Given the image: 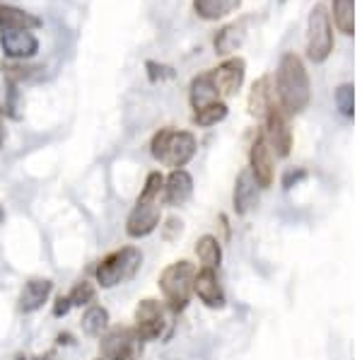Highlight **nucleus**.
<instances>
[{
    "mask_svg": "<svg viewBox=\"0 0 362 360\" xmlns=\"http://www.w3.org/2000/svg\"><path fill=\"white\" fill-rule=\"evenodd\" d=\"M334 22L346 37L355 34V0H334Z\"/></svg>",
    "mask_w": 362,
    "mask_h": 360,
    "instance_id": "5701e85b",
    "label": "nucleus"
},
{
    "mask_svg": "<svg viewBox=\"0 0 362 360\" xmlns=\"http://www.w3.org/2000/svg\"><path fill=\"white\" fill-rule=\"evenodd\" d=\"M162 189H165V177H162V172H150L148 179H145V187L138 196V201H160Z\"/></svg>",
    "mask_w": 362,
    "mask_h": 360,
    "instance_id": "c85d7f7f",
    "label": "nucleus"
},
{
    "mask_svg": "<svg viewBox=\"0 0 362 360\" xmlns=\"http://www.w3.org/2000/svg\"><path fill=\"white\" fill-rule=\"evenodd\" d=\"M54 358H56V353L49 351V353H42V356H34V358H27V360H54Z\"/></svg>",
    "mask_w": 362,
    "mask_h": 360,
    "instance_id": "c9c22d12",
    "label": "nucleus"
},
{
    "mask_svg": "<svg viewBox=\"0 0 362 360\" xmlns=\"http://www.w3.org/2000/svg\"><path fill=\"white\" fill-rule=\"evenodd\" d=\"M70 310H73V305H70L68 295H58L56 303H54V307H51V312H54V317H66Z\"/></svg>",
    "mask_w": 362,
    "mask_h": 360,
    "instance_id": "2f4dec72",
    "label": "nucleus"
},
{
    "mask_svg": "<svg viewBox=\"0 0 362 360\" xmlns=\"http://www.w3.org/2000/svg\"><path fill=\"white\" fill-rule=\"evenodd\" d=\"M162 220V206L160 201H136L131 216L126 220V235L133 240L148 237L160 228Z\"/></svg>",
    "mask_w": 362,
    "mask_h": 360,
    "instance_id": "6e6552de",
    "label": "nucleus"
},
{
    "mask_svg": "<svg viewBox=\"0 0 362 360\" xmlns=\"http://www.w3.org/2000/svg\"><path fill=\"white\" fill-rule=\"evenodd\" d=\"M99 360H102V358H99Z\"/></svg>",
    "mask_w": 362,
    "mask_h": 360,
    "instance_id": "ea45409f",
    "label": "nucleus"
},
{
    "mask_svg": "<svg viewBox=\"0 0 362 360\" xmlns=\"http://www.w3.org/2000/svg\"><path fill=\"white\" fill-rule=\"evenodd\" d=\"M247 25H249V20H239L220 29V32L215 34V54L218 56L235 54L239 46H242L244 37H247Z\"/></svg>",
    "mask_w": 362,
    "mask_h": 360,
    "instance_id": "a211bd4d",
    "label": "nucleus"
},
{
    "mask_svg": "<svg viewBox=\"0 0 362 360\" xmlns=\"http://www.w3.org/2000/svg\"><path fill=\"white\" fill-rule=\"evenodd\" d=\"M189 102L191 107L196 109H203L208 107V104L213 102H220V92L218 87L213 83V75L210 73H203V75H196L194 80H191V87H189Z\"/></svg>",
    "mask_w": 362,
    "mask_h": 360,
    "instance_id": "6ab92c4d",
    "label": "nucleus"
},
{
    "mask_svg": "<svg viewBox=\"0 0 362 360\" xmlns=\"http://www.w3.org/2000/svg\"><path fill=\"white\" fill-rule=\"evenodd\" d=\"M334 51V27L326 5H314L307 22V56L314 63H324Z\"/></svg>",
    "mask_w": 362,
    "mask_h": 360,
    "instance_id": "39448f33",
    "label": "nucleus"
},
{
    "mask_svg": "<svg viewBox=\"0 0 362 360\" xmlns=\"http://www.w3.org/2000/svg\"><path fill=\"white\" fill-rule=\"evenodd\" d=\"M213 75V83L218 87L220 97H232L239 92V87L244 85V75H247V61L239 56L227 58L225 63H220L215 71H210Z\"/></svg>",
    "mask_w": 362,
    "mask_h": 360,
    "instance_id": "9d476101",
    "label": "nucleus"
},
{
    "mask_svg": "<svg viewBox=\"0 0 362 360\" xmlns=\"http://www.w3.org/2000/svg\"><path fill=\"white\" fill-rule=\"evenodd\" d=\"M334 100H336L338 112H341L343 116H348V119H353V114H355V87H353V83L338 85Z\"/></svg>",
    "mask_w": 362,
    "mask_h": 360,
    "instance_id": "bb28decb",
    "label": "nucleus"
},
{
    "mask_svg": "<svg viewBox=\"0 0 362 360\" xmlns=\"http://www.w3.org/2000/svg\"><path fill=\"white\" fill-rule=\"evenodd\" d=\"M242 3L244 0H194V10L201 20L215 22V20H223V17L232 15Z\"/></svg>",
    "mask_w": 362,
    "mask_h": 360,
    "instance_id": "aec40b11",
    "label": "nucleus"
},
{
    "mask_svg": "<svg viewBox=\"0 0 362 360\" xmlns=\"http://www.w3.org/2000/svg\"><path fill=\"white\" fill-rule=\"evenodd\" d=\"M271 104L273 100H271V90H268V78L256 80L249 95V112L254 116H266Z\"/></svg>",
    "mask_w": 362,
    "mask_h": 360,
    "instance_id": "b1692460",
    "label": "nucleus"
},
{
    "mask_svg": "<svg viewBox=\"0 0 362 360\" xmlns=\"http://www.w3.org/2000/svg\"><path fill=\"white\" fill-rule=\"evenodd\" d=\"M256 203H259V184L251 177L249 170L239 172L237 184H235V211L239 216H247Z\"/></svg>",
    "mask_w": 362,
    "mask_h": 360,
    "instance_id": "f3484780",
    "label": "nucleus"
},
{
    "mask_svg": "<svg viewBox=\"0 0 362 360\" xmlns=\"http://www.w3.org/2000/svg\"><path fill=\"white\" fill-rule=\"evenodd\" d=\"M3 218H5V213H3V208H0V223H3Z\"/></svg>",
    "mask_w": 362,
    "mask_h": 360,
    "instance_id": "58836bf2",
    "label": "nucleus"
},
{
    "mask_svg": "<svg viewBox=\"0 0 362 360\" xmlns=\"http://www.w3.org/2000/svg\"><path fill=\"white\" fill-rule=\"evenodd\" d=\"M264 136L271 150H276L278 158H288L293 150V129H290L288 114L280 109V104H271L266 112V129Z\"/></svg>",
    "mask_w": 362,
    "mask_h": 360,
    "instance_id": "423d86ee",
    "label": "nucleus"
},
{
    "mask_svg": "<svg viewBox=\"0 0 362 360\" xmlns=\"http://www.w3.org/2000/svg\"><path fill=\"white\" fill-rule=\"evenodd\" d=\"M196 136L191 131H174V129H160L150 141V153L157 162L172 170L186 167L196 155Z\"/></svg>",
    "mask_w": 362,
    "mask_h": 360,
    "instance_id": "f03ea898",
    "label": "nucleus"
},
{
    "mask_svg": "<svg viewBox=\"0 0 362 360\" xmlns=\"http://www.w3.org/2000/svg\"><path fill=\"white\" fill-rule=\"evenodd\" d=\"M136 339L155 341L165 332V307L160 300H140L136 307Z\"/></svg>",
    "mask_w": 362,
    "mask_h": 360,
    "instance_id": "0eeeda50",
    "label": "nucleus"
},
{
    "mask_svg": "<svg viewBox=\"0 0 362 360\" xmlns=\"http://www.w3.org/2000/svg\"><path fill=\"white\" fill-rule=\"evenodd\" d=\"M95 295H97V288L92 286L90 281H80L70 288L68 300L73 307H90L92 303H95Z\"/></svg>",
    "mask_w": 362,
    "mask_h": 360,
    "instance_id": "a878e982",
    "label": "nucleus"
},
{
    "mask_svg": "<svg viewBox=\"0 0 362 360\" xmlns=\"http://www.w3.org/2000/svg\"><path fill=\"white\" fill-rule=\"evenodd\" d=\"M145 71H148L150 83H160V80L174 78V68L165 66V63H157V61H148V63H145Z\"/></svg>",
    "mask_w": 362,
    "mask_h": 360,
    "instance_id": "c756f323",
    "label": "nucleus"
},
{
    "mask_svg": "<svg viewBox=\"0 0 362 360\" xmlns=\"http://www.w3.org/2000/svg\"><path fill=\"white\" fill-rule=\"evenodd\" d=\"M136 341V332L131 327H112L102 334L99 356H102V360H128Z\"/></svg>",
    "mask_w": 362,
    "mask_h": 360,
    "instance_id": "1a4fd4ad",
    "label": "nucleus"
},
{
    "mask_svg": "<svg viewBox=\"0 0 362 360\" xmlns=\"http://www.w3.org/2000/svg\"><path fill=\"white\" fill-rule=\"evenodd\" d=\"M8 85V102H5L3 112L13 119H20V85L15 83H5Z\"/></svg>",
    "mask_w": 362,
    "mask_h": 360,
    "instance_id": "7c9ffc66",
    "label": "nucleus"
},
{
    "mask_svg": "<svg viewBox=\"0 0 362 360\" xmlns=\"http://www.w3.org/2000/svg\"><path fill=\"white\" fill-rule=\"evenodd\" d=\"M3 119H5V112H3V104H0V148H3V141H5V126H3Z\"/></svg>",
    "mask_w": 362,
    "mask_h": 360,
    "instance_id": "f704fd0d",
    "label": "nucleus"
},
{
    "mask_svg": "<svg viewBox=\"0 0 362 360\" xmlns=\"http://www.w3.org/2000/svg\"><path fill=\"white\" fill-rule=\"evenodd\" d=\"M42 25V17H37L34 13H27L17 5L0 3V29L3 32H32V29H39Z\"/></svg>",
    "mask_w": 362,
    "mask_h": 360,
    "instance_id": "2eb2a0df",
    "label": "nucleus"
},
{
    "mask_svg": "<svg viewBox=\"0 0 362 360\" xmlns=\"http://www.w3.org/2000/svg\"><path fill=\"white\" fill-rule=\"evenodd\" d=\"M58 344H73V336H70V334H58Z\"/></svg>",
    "mask_w": 362,
    "mask_h": 360,
    "instance_id": "e433bc0d",
    "label": "nucleus"
},
{
    "mask_svg": "<svg viewBox=\"0 0 362 360\" xmlns=\"http://www.w3.org/2000/svg\"><path fill=\"white\" fill-rule=\"evenodd\" d=\"M80 324H83V332L87 336H102L109 329V310L102 305H90Z\"/></svg>",
    "mask_w": 362,
    "mask_h": 360,
    "instance_id": "4be33fe9",
    "label": "nucleus"
},
{
    "mask_svg": "<svg viewBox=\"0 0 362 360\" xmlns=\"http://www.w3.org/2000/svg\"><path fill=\"white\" fill-rule=\"evenodd\" d=\"M140 264H143V254L138 247H124L116 249L109 257H104L99 261L95 276H97V286L99 288H116L121 286L128 278H133L138 274Z\"/></svg>",
    "mask_w": 362,
    "mask_h": 360,
    "instance_id": "20e7f679",
    "label": "nucleus"
},
{
    "mask_svg": "<svg viewBox=\"0 0 362 360\" xmlns=\"http://www.w3.org/2000/svg\"><path fill=\"white\" fill-rule=\"evenodd\" d=\"M227 112H230V109H227L225 102H213V104H208V107L198 109L194 114V124L201 126V129H208V126H215V124H220V121H225Z\"/></svg>",
    "mask_w": 362,
    "mask_h": 360,
    "instance_id": "393cba45",
    "label": "nucleus"
},
{
    "mask_svg": "<svg viewBox=\"0 0 362 360\" xmlns=\"http://www.w3.org/2000/svg\"><path fill=\"white\" fill-rule=\"evenodd\" d=\"M181 225H184V223H181L179 218H169L167 220V228L172 232H179V235H181ZM172 232H165V240H172Z\"/></svg>",
    "mask_w": 362,
    "mask_h": 360,
    "instance_id": "72a5a7b5",
    "label": "nucleus"
},
{
    "mask_svg": "<svg viewBox=\"0 0 362 360\" xmlns=\"http://www.w3.org/2000/svg\"><path fill=\"white\" fill-rule=\"evenodd\" d=\"M194 194V179L186 170H172L169 177H165V189H162V199L167 206H184Z\"/></svg>",
    "mask_w": 362,
    "mask_h": 360,
    "instance_id": "4468645a",
    "label": "nucleus"
},
{
    "mask_svg": "<svg viewBox=\"0 0 362 360\" xmlns=\"http://www.w3.org/2000/svg\"><path fill=\"white\" fill-rule=\"evenodd\" d=\"M196 254L201 259L203 269H218L220 261H223V247H220L218 237L213 235H203L201 240L196 242Z\"/></svg>",
    "mask_w": 362,
    "mask_h": 360,
    "instance_id": "412c9836",
    "label": "nucleus"
},
{
    "mask_svg": "<svg viewBox=\"0 0 362 360\" xmlns=\"http://www.w3.org/2000/svg\"><path fill=\"white\" fill-rule=\"evenodd\" d=\"M13 360H27V356H22V353H20V356H15Z\"/></svg>",
    "mask_w": 362,
    "mask_h": 360,
    "instance_id": "4c0bfd02",
    "label": "nucleus"
},
{
    "mask_svg": "<svg viewBox=\"0 0 362 360\" xmlns=\"http://www.w3.org/2000/svg\"><path fill=\"white\" fill-rule=\"evenodd\" d=\"M0 49L10 61H27L39 54V39L34 37V32H3Z\"/></svg>",
    "mask_w": 362,
    "mask_h": 360,
    "instance_id": "f8f14e48",
    "label": "nucleus"
},
{
    "mask_svg": "<svg viewBox=\"0 0 362 360\" xmlns=\"http://www.w3.org/2000/svg\"><path fill=\"white\" fill-rule=\"evenodd\" d=\"M194 278H196V266L191 261L181 259L169 264L160 274V290L165 295V303L172 312H181L189 305V298L194 293Z\"/></svg>",
    "mask_w": 362,
    "mask_h": 360,
    "instance_id": "7ed1b4c3",
    "label": "nucleus"
},
{
    "mask_svg": "<svg viewBox=\"0 0 362 360\" xmlns=\"http://www.w3.org/2000/svg\"><path fill=\"white\" fill-rule=\"evenodd\" d=\"M249 162H251V177L256 179V184H259L261 189L271 187L273 184V150L271 145H268L266 136L264 133H259L256 136V141L251 143V153H249Z\"/></svg>",
    "mask_w": 362,
    "mask_h": 360,
    "instance_id": "9b49d317",
    "label": "nucleus"
},
{
    "mask_svg": "<svg viewBox=\"0 0 362 360\" xmlns=\"http://www.w3.org/2000/svg\"><path fill=\"white\" fill-rule=\"evenodd\" d=\"M37 71H42V68H34V66H22V63H3V78L5 83H15L20 85L22 80H29Z\"/></svg>",
    "mask_w": 362,
    "mask_h": 360,
    "instance_id": "cd10ccee",
    "label": "nucleus"
},
{
    "mask_svg": "<svg viewBox=\"0 0 362 360\" xmlns=\"http://www.w3.org/2000/svg\"><path fill=\"white\" fill-rule=\"evenodd\" d=\"M51 290H54V281H49V278H32V281H27L20 293V312L32 315V312L42 310L44 303L49 300Z\"/></svg>",
    "mask_w": 362,
    "mask_h": 360,
    "instance_id": "dca6fc26",
    "label": "nucleus"
},
{
    "mask_svg": "<svg viewBox=\"0 0 362 360\" xmlns=\"http://www.w3.org/2000/svg\"><path fill=\"white\" fill-rule=\"evenodd\" d=\"M194 293L198 295L206 307H225V293H223V286H220V278L215 274L213 269H201L196 271V278H194Z\"/></svg>",
    "mask_w": 362,
    "mask_h": 360,
    "instance_id": "ddd939ff",
    "label": "nucleus"
},
{
    "mask_svg": "<svg viewBox=\"0 0 362 360\" xmlns=\"http://www.w3.org/2000/svg\"><path fill=\"white\" fill-rule=\"evenodd\" d=\"M276 92L280 109L285 114L305 112L312 102V85H309V73L302 63V58L288 51L280 56L276 71Z\"/></svg>",
    "mask_w": 362,
    "mask_h": 360,
    "instance_id": "f257e3e1",
    "label": "nucleus"
},
{
    "mask_svg": "<svg viewBox=\"0 0 362 360\" xmlns=\"http://www.w3.org/2000/svg\"><path fill=\"white\" fill-rule=\"evenodd\" d=\"M300 179H305V172H302V170L288 172V174H285V179H283V187H285V189H293V184H297Z\"/></svg>",
    "mask_w": 362,
    "mask_h": 360,
    "instance_id": "473e14b6",
    "label": "nucleus"
}]
</instances>
